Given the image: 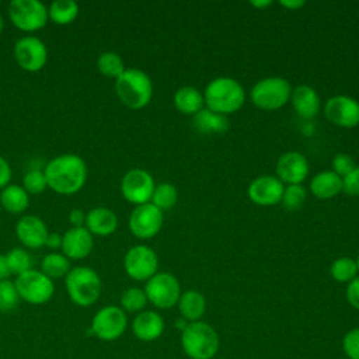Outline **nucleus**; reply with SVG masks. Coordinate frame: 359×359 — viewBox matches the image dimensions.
<instances>
[{"label":"nucleus","instance_id":"9","mask_svg":"<svg viewBox=\"0 0 359 359\" xmlns=\"http://www.w3.org/2000/svg\"><path fill=\"white\" fill-rule=\"evenodd\" d=\"M147 300L157 309L174 307L181 296V286L178 279L168 272H157L144 286Z\"/></svg>","mask_w":359,"mask_h":359},{"label":"nucleus","instance_id":"2","mask_svg":"<svg viewBox=\"0 0 359 359\" xmlns=\"http://www.w3.org/2000/svg\"><path fill=\"white\" fill-rule=\"evenodd\" d=\"M203 100L208 109L227 116L237 112L245 101L243 86L231 77L213 79L205 88Z\"/></svg>","mask_w":359,"mask_h":359},{"label":"nucleus","instance_id":"39","mask_svg":"<svg viewBox=\"0 0 359 359\" xmlns=\"http://www.w3.org/2000/svg\"><path fill=\"white\" fill-rule=\"evenodd\" d=\"M342 349L349 359H359V328H353L345 334Z\"/></svg>","mask_w":359,"mask_h":359},{"label":"nucleus","instance_id":"26","mask_svg":"<svg viewBox=\"0 0 359 359\" xmlns=\"http://www.w3.org/2000/svg\"><path fill=\"white\" fill-rule=\"evenodd\" d=\"M178 309L184 320L191 323L199 321V318L205 314L206 310V299L198 290H187L181 293L178 300Z\"/></svg>","mask_w":359,"mask_h":359},{"label":"nucleus","instance_id":"34","mask_svg":"<svg viewBox=\"0 0 359 359\" xmlns=\"http://www.w3.org/2000/svg\"><path fill=\"white\" fill-rule=\"evenodd\" d=\"M307 192L302 184L297 185H286L282 195V205L286 210H297L303 206L306 201Z\"/></svg>","mask_w":359,"mask_h":359},{"label":"nucleus","instance_id":"7","mask_svg":"<svg viewBox=\"0 0 359 359\" xmlns=\"http://www.w3.org/2000/svg\"><path fill=\"white\" fill-rule=\"evenodd\" d=\"M20 299L29 304H45L48 303L55 292V285L42 271L29 269L18 275L14 280Z\"/></svg>","mask_w":359,"mask_h":359},{"label":"nucleus","instance_id":"12","mask_svg":"<svg viewBox=\"0 0 359 359\" xmlns=\"http://www.w3.org/2000/svg\"><path fill=\"white\" fill-rule=\"evenodd\" d=\"M123 268L129 278L135 280H149L157 273V254L147 245H133L125 254Z\"/></svg>","mask_w":359,"mask_h":359},{"label":"nucleus","instance_id":"3","mask_svg":"<svg viewBox=\"0 0 359 359\" xmlns=\"http://www.w3.org/2000/svg\"><path fill=\"white\" fill-rule=\"evenodd\" d=\"M115 91L119 101L130 109L144 108L153 95L150 77L140 69H125L115 80Z\"/></svg>","mask_w":359,"mask_h":359},{"label":"nucleus","instance_id":"37","mask_svg":"<svg viewBox=\"0 0 359 359\" xmlns=\"http://www.w3.org/2000/svg\"><path fill=\"white\" fill-rule=\"evenodd\" d=\"M22 188L32 195H38L42 194L45 191V188H48V182L45 178L43 171L41 170H29L22 180Z\"/></svg>","mask_w":359,"mask_h":359},{"label":"nucleus","instance_id":"41","mask_svg":"<svg viewBox=\"0 0 359 359\" xmlns=\"http://www.w3.org/2000/svg\"><path fill=\"white\" fill-rule=\"evenodd\" d=\"M346 300L348 303L359 310V276H356L353 280H351L346 286Z\"/></svg>","mask_w":359,"mask_h":359},{"label":"nucleus","instance_id":"21","mask_svg":"<svg viewBox=\"0 0 359 359\" xmlns=\"http://www.w3.org/2000/svg\"><path fill=\"white\" fill-rule=\"evenodd\" d=\"M290 102L302 118L311 119L320 112V95L307 84H299L292 88Z\"/></svg>","mask_w":359,"mask_h":359},{"label":"nucleus","instance_id":"46","mask_svg":"<svg viewBox=\"0 0 359 359\" xmlns=\"http://www.w3.org/2000/svg\"><path fill=\"white\" fill-rule=\"evenodd\" d=\"M306 3L303 0H286V1H280V6H283L287 10H299L304 6Z\"/></svg>","mask_w":359,"mask_h":359},{"label":"nucleus","instance_id":"32","mask_svg":"<svg viewBox=\"0 0 359 359\" xmlns=\"http://www.w3.org/2000/svg\"><path fill=\"white\" fill-rule=\"evenodd\" d=\"M177 199H178L177 188L170 182H163L156 185L150 203H153L156 208H158L163 212V210L171 209L177 203Z\"/></svg>","mask_w":359,"mask_h":359},{"label":"nucleus","instance_id":"28","mask_svg":"<svg viewBox=\"0 0 359 359\" xmlns=\"http://www.w3.org/2000/svg\"><path fill=\"white\" fill-rule=\"evenodd\" d=\"M79 15V4L73 0H55L48 7V18L57 25H67Z\"/></svg>","mask_w":359,"mask_h":359},{"label":"nucleus","instance_id":"10","mask_svg":"<svg viewBox=\"0 0 359 359\" xmlns=\"http://www.w3.org/2000/svg\"><path fill=\"white\" fill-rule=\"evenodd\" d=\"M128 318L118 306H105L100 309L91 321L90 332L101 341H115L126 330Z\"/></svg>","mask_w":359,"mask_h":359},{"label":"nucleus","instance_id":"40","mask_svg":"<svg viewBox=\"0 0 359 359\" xmlns=\"http://www.w3.org/2000/svg\"><path fill=\"white\" fill-rule=\"evenodd\" d=\"M342 191L348 195H359V167H355L346 177L342 178Z\"/></svg>","mask_w":359,"mask_h":359},{"label":"nucleus","instance_id":"24","mask_svg":"<svg viewBox=\"0 0 359 359\" xmlns=\"http://www.w3.org/2000/svg\"><path fill=\"white\" fill-rule=\"evenodd\" d=\"M194 128L202 135H222L229 129V119L208 108L199 111L192 119Z\"/></svg>","mask_w":359,"mask_h":359},{"label":"nucleus","instance_id":"38","mask_svg":"<svg viewBox=\"0 0 359 359\" xmlns=\"http://www.w3.org/2000/svg\"><path fill=\"white\" fill-rule=\"evenodd\" d=\"M331 165H332V172H335L341 178L346 177L356 167L353 158L346 153H337L332 158Z\"/></svg>","mask_w":359,"mask_h":359},{"label":"nucleus","instance_id":"22","mask_svg":"<svg viewBox=\"0 0 359 359\" xmlns=\"http://www.w3.org/2000/svg\"><path fill=\"white\" fill-rule=\"evenodd\" d=\"M84 227L95 236H109L118 227V216L109 208L98 206L93 208L86 213V224Z\"/></svg>","mask_w":359,"mask_h":359},{"label":"nucleus","instance_id":"5","mask_svg":"<svg viewBox=\"0 0 359 359\" xmlns=\"http://www.w3.org/2000/svg\"><path fill=\"white\" fill-rule=\"evenodd\" d=\"M181 346L191 359H212L219 351V335L208 323L194 321L181 332Z\"/></svg>","mask_w":359,"mask_h":359},{"label":"nucleus","instance_id":"25","mask_svg":"<svg viewBox=\"0 0 359 359\" xmlns=\"http://www.w3.org/2000/svg\"><path fill=\"white\" fill-rule=\"evenodd\" d=\"M174 105L181 114L194 116L203 109V94H201L199 90L192 86H184L174 94Z\"/></svg>","mask_w":359,"mask_h":359},{"label":"nucleus","instance_id":"36","mask_svg":"<svg viewBox=\"0 0 359 359\" xmlns=\"http://www.w3.org/2000/svg\"><path fill=\"white\" fill-rule=\"evenodd\" d=\"M20 296L14 282L0 280V313H8L18 306Z\"/></svg>","mask_w":359,"mask_h":359},{"label":"nucleus","instance_id":"20","mask_svg":"<svg viewBox=\"0 0 359 359\" xmlns=\"http://www.w3.org/2000/svg\"><path fill=\"white\" fill-rule=\"evenodd\" d=\"M132 331L135 337L143 342L154 341L160 338L164 331V320L156 311L143 310L133 318Z\"/></svg>","mask_w":359,"mask_h":359},{"label":"nucleus","instance_id":"35","mask_svg":"<svg viewBox=\"0 0 359 359\" xmlns=\"http://www.w3.org/2000/svg\"><path fill=\"white\" fill-rule=\"evenodd\" d=\"M6 258L13 275H21L31 269V257L22 248H13L6 252Z\"/></svg>","mask_w":359,"mask_h":359},{"label":"nucleus","instance_id":"30","mask_svg":"<svg viewBox=\"0 0 359 359\" xmlns=\"http://www.w3.org/2000/svg\"><path fill=\"white\" fill-rule=\"evenodd\" d=\"M98 72L109 79H118L125 72V63L122 57L112 50L102 52L97 59Z\"/></svg>","mask_w":359,"mask_h":359},{"label":"nucleus","instance_id":"42","mask_svg":"<svg viewBox=\"0 0 359 359\" xmlns=\"http://www.w3.org/2000/svg\"><path fill=\"white\" fill-rule=\"evenodd\" d=\"M10 180H11V167L8 161L3 156H0V189L7 187Z\"/></svg>","mask_w":359,"mask_h":359},{"label":"nucleus","instance_id":"8","mask_svg":"<svg viewBox=\"0 0 359 359\" xmlns=\"http://www.w3.org/2000/svg\"><path fill=\"white\" fill-rule=\"evenodd\" d=\"M7 13L14 27L24 32L38 31L48 21V7L39 0H13Z\"/></svg>","mask_w":359,"mask_h":359},{"label":"nucleus","instance_id":"44","mask_svg":"<svg viewBox=\"0 0 359 359\" xmlns=\"http://www.w3.org/2000/svg\"><path fill=\"white\" fill-rule=\"evenodd\" d=\"M45 245L50 250H57L62 247V236L57 233H49Z\"/></svg>","mask_w":359,"mask_h":359},{"label":"nucleus","instance_id":"6","mask_svg":"<svg viewBox=\"0 0 359 359\" xmlns=\"http://www.w3.org/2000/svg\"><path fill=\"white\" fill-rule=\"evenodd\" d=\"M290 94L292 87L289 81L278 76L261 79L250 91L252 104L264 111H275L282 108L290 100Z\"/></svg>","mask_w":359,"mask_h":359},{"label":"nucleus","instance_id":"19","mask_svg":"<svg viewBox=\"0 0 359 359\" xmlns=\"http://www.w3.org/2000/svg\"><path fill=\"white\" fill-rule=\"evenodd\" d=\"M94 245L93 234L83 227H72L62 236V254L70 259L86 258Z\"/></svg>","mask_w":359,"mask_h":359},{"label":"nucleus","instance_id":"50","mask_svg":"<svg viewBox=\"0 0 359 359\" xmlns=\"http://www.w3.org/2000/svg\"><path fill=\"white\" fill-rule=\"evenodd\" d=\"M355 262H356V266H358V271H359V254H358V258H356Z\"/></svg>","mask_w":359,"mask_h":359},{"label":"nucleus","instance_id":"15","mask_svg":"<svg viewBox=\"0 0 359 359\" xmlns=\"http://www.w3.org/2000/svg\"><path fill=\"white\" fill-rule=\"evenodd\" d=\"M325 118L339 128L359 125V102L349 95H334L324 104Z\"/></svg>","mask_w":359,"mask_h":359},{"label":"nucleus","instance_id":"1","mask_svg":"<svg viewBox=\"0 0 359 359\" xmlns=\"http://www.w3.org/2000/svg\"><path fill=\"white\" fill-rule=\"evenodd\" d=\"M48 187L60 195L77 194L87 180V164L73 153H65L53 157L43 170Z\"/></svg>","mask_w":359,"mask_h":359},{"label":"nucleus","instance_id":"45","mask_svg":"<svg viewBox=\"0 0 359 359\" xmlns=\"http://www.w3.org/2000/svg\"><path fill=\"white\" fill-rule=\"evenodd\" d=\"M11 271L6 258V254H0V280H6L11 276Z\"/></svg>","mask_w":359,"mask_h":359},{"label":"nucleus","instance_id":"11","mask_svg":"<svg viewBox=\"0 0 359 359\" xmlns=\"http://www.w3.org/2000/svg\"><path fill=\"white\" fill-rule=\"evenodd\" d=\"M154 188L156 185L151 174L143 168H132L126 171L121 180L122 196L136 206L149 203Z\"/></svg>","mask_w":359,"mask_h":359},{"label":"nucleus","instance_id":"29","mask_svg":"<svg viewBox=\"0 0 359 359\" xmlns=\"http://www.w3.org/2000/svg\"><path fill=\"white\" fill-rule=\"evenodd\" d=\"M41 271L50 279L66 276L70 271L69 258L60 252H49L41 261Z\"/></svg>","mask_w":359,"mask_h":359},{"label":"nucleus","instance_id":"43","mask_svg":"<svg viewBox=\"0 0 359 359\" xmlns=\"http://www.w3.org/2000/svg\"><path fill=\"white\" fill-rule=\"evenodd\" d=\"M69 222L72 227H83L86 224V213L81 209H72L69 213Z\"/></svg>","mask_w":359,"mask_h":359},{"label":"nucleus","instance_id":"49","mask_svg":"<svg viewBox=\"0 0 359 359\" xmlns=\"http://www.w3.org/2000/svg\"><path fill=\"white\" fill-rule=\"evenodd\" d=\"M3 28H4V21H3V17L0 14V34L3 32Z\"/></svg>","mask_w":359,"mask_h":359},{"label":"nucleus","instance_id":"18","mask_svg":"<svg viewBox=\"0 0 359 359\" xmlns=\"http://www.w3.org/2000/svg\"><path fill=\"white\" fill-rule=\"evenodd\" d=\"M15 234L18 241L28 248H41L48 238V227L43 220L34 215L22 216L15 224Z\"/></svg>","mask_w":359,"mask_h":359},{"label":"nucleus","instance_id":"48","mask_svg":"<svg viewBox=\"0 0 359 359\" xmlns=\"http://www.w3.org/2000/svg\"><path fill=\"white\" fill-rule=\"evenodd\" d=\"M187 325H188V324H187V320H184V318H180V320H177V327H178L181 331H184Z\"/></svg>","mask_w":359,"mask_h":359},{"label":"nucleus","instance_id":"33","mask_svg":"<svg viewBox=\"0 0 359 359\" xmlns=\"http://www.w3.org/2000/svg\"><path fill=\"white\" fill-rule=\"evenodd\" d=\"M147 296L140 287H128L121 294V309L129 313H140L147 304Z\"/></svg>","mask_w":359,"mask_h":359},{"label":"nucleus","instance_id":"4","mask_svg":"<svg viewBox=\"0 0 359 359\" xmlns=\"http://www.w3.org/2000/svg\"><path fill=\"white\" fill-rule=\"evenodd\" d=\"M65 286L70 300L80 307L94 304L102 290L100 275L90 266L72 268L66 275Z\"/></svg>","mask_w":359,"mask_h":359},{"label":"nucleus","instance_id":"47","mask_svg":"<svg viewBox=\"0 0 359 359\" xmlns=\"http://www.w3.org/2000/svg\"><path fill=\"white\" fill-rule=\"evenodd\" d=\"M252 7H257V8H266V7H269L271 4H272V1H269V0H261V1H251L250 3Z\"/></svg>","mask_w":359,"mask_h":359},{"label":"nucleus","instance_id":"14","mask_svg":"<svg viewBox=\"0 0 359 359\" xmlns=\"http://www.w3.org/2000/svg\"><path fill=\"white\" fill-rule=\"evenodd\" d=\"M163 220V212L153 203L139 205L129 216V230L135 237L149 240L161 230Z\"/></svg>","mask_w":359,"mask_h":359},{"label":"nucleus","instance_id":"17","mask_svg":"<svg viewBox=\"0 0 359 359\" xmlns=\"http://www.w3.org/2000/svg\"><path fill=\"white\" fill-rule=\"evenodd\" d=\"M309 175V161L299 151H286L276 161V177L285 185L302 184Z\"/></svg>","mask_w":359,"mask_h":359},{"label":"nucleus","instance_id":"31","mask_svg":"<svg viewBox=\"0 0 359 359\" xmlns=\"http://www.w3.org/2000/svg\"><path fill=\"white\" fill-rule=\"evenodd\" d=\"M358 266L355 259L349 258V257H341L337 258L331 266H330V273L331 276L341 283H349L351 280H353L358 275Z\"/></svg>","mask_w":359,"mask_h":359},{"label":"nucleus","instance_id":"27","mask_svg":"<svg viewBox=\"0 0 359 359\" xmlns=\"http://www.w3.org/2000/svg\"><path fill=\"white\" fill-rule=\"evenodd\" d=\"M0 203L8 213L21 215L28 209L29 195L22 187L8 184L0 192Z\"/></svg>","mask_w":359,"mask_h":359},{"label":"nucleus","instance_id":"13","mask_svg":"<svg viewBox=\"0 0 359 359\" xmlns=\"http://www.w3.org/2000/svg\"><path fill=\"white\" fill-rule=\"evenodd\" d=\"M14 57L18 66L29 73L43 69L48 60L46 45L36 36L28 35L20 38L14 45Z\"/></svg>","mask_w":359,"mask_h":359},{"label":"nucleus","instance_id":"16","mask_svg":"<svg viewBox=\"0 0 359 359\" xmlns=\"http://www.w3.org/2000/svg\"><path fill=\"white\" fill-rule=\"evenodd\" d=\"M285 185L276 175H259L254 178L247 189L248 198L258 206H273L282 201Z\"/></svg>","mask_w":359,"mask_h":359},{"label":"nucleus","instance_id":"23","mask_svg":"<svg viewBox=\"0 0 359 359\" xmlns=\"http://www.w3.org/2000/svg\"><path fill=\"white\" fill-rule=\"evenodd\" d=\"M310 191L318 199H330L342 192V178L332 171H321L310 181Z\"/></svg>","mask_w":359,"mask_h":359}]
</instances>
